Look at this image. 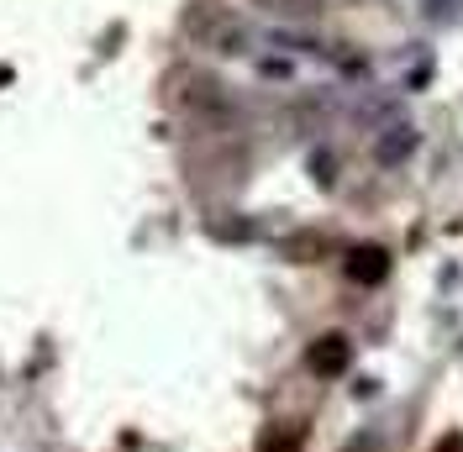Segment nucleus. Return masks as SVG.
<instances>
[{
	"label": "nucleus",
	"instance_id": "obj_1",
	"mask_svg": "<svg viewBox=\"0 0 463 452\" xmlns=\"http://www.w3.org/2000/svg\"><path fill=\"white\" fill-rule=\"evenodd\" d=\"M184 32H190L201 48H211V53H222V58L253 53V27H248L242 16L222 11V5H195V11L184 16Z\"/></svg>",
	"mask_w": 463,
	"mask_h": 452
},
{
	"label": "nucleus",
	"instance_id": "obj_2",
	"mask_svg": "<svg viewBox=\"0 0 463 452\" xmlns=\"http://www.w3.org/2000/svg\"><path fill=\"white\" fill-rule=\"evenodd\" d=\"M347 363H353V342L343 332H326V337L311 342V353H306V368L321 373V379H343Z\"/></svg>",
	"mask_w": 463,
	"mask_h": 452
},
{
	"label": "nucleus",
	"instance_id": "obj_3",
	"mask_svg": "<svg viewBox=\"0 0 463 452\" xmlns=\"http://www.w3.org/2000/svg\"><path fill=\"white\" fill-rule=\"evenodd\" d=\"M347 279L353 284H384V274H390V253L384 248H374V242H364V248H353V253L343 258Z\"/></svg>",
	"mask_w": 463,
	"mask_h": 452
},
{
	"label": "nucleus",
	"instance_id": "obj_4",
	"mask_svg": "<svg viewBox=\"0 0 463 452\" xmlns=\"http://www.w3.org/2000/svg\"><path fill=\"white\" fill-rule=\"evenodd\" d=\"M411 147H416V127H405V121H401V127H390V132L374 142V158L384 164V169H395V164L411 158Z\"/></svg>",
	"mask_w": 463,
	"mask_h": 452
},
{
	"label": "nucleus",
	"instance_id": "obj_5",
	"mask_svg": "<svg viewBox=\"0 0 463 452\" xmlns=\"http://www.w3.org/2000/svg\"><path fill=\"white\" fill-rule=\"evenodd\" d=\"M253 5L279 16V22H317L321 16V0H253Z\"/></svg>",
	"mask_w": 463,
	"mask_h": 452
},
{
	"label": "nucleus",
	"instance_id": "obj_6",
	"mask_svg": "<svg viewBox=\"0 0 463 452\" xmlns=\"http://www.w3.org/2000/svg\"><path fill=\"white\" fill-rule=\"evenodd\" d=\"M321 253H326V237H321V231H300V237H289L285 242L289 263H317Z\"/></svg>",
	"mask_w": 463,
	"mask_h": 452
},
{
	"label": "nucleus",
	"instance_id": "obj_7",
	"mask_svg": "<svg viewBox=\"0 0 463 452\" xmlns=\"http://www.w3.org/2000/svg\"><path fill=\"white\" fill-rule=\"evenodd\" d=\"M269 42H274V48H285V53H326V48H321L317 37H306V32H269Z\"/></svg>",
	"mask_w": 463,
	"mask_h": 452
},
{
	"label": "nucleus",
	"instance_id": "obj_8",
	"mask_svg": "<svg viewBox=\"0 0 463 452\" xmlns=\"http://www.w3.org/2000/svg\"><path fill=\"white\" fill-rule=\"evenodd\" d=\"M259 74H263V80H289L295 69H289V58H263V63H259Z\"/></svg>",
	"mask_w": 463,
	"mask_h": 452
},
{
	"label": "nucleus",
	"instance_id": "obj_9",
	"mask_svg": "<svg viewBox=\"0 0 463 452\" xmlns=\"http://www.w3.org/2000/svg\"><path fill=\"white\" fill-rule=\"evenodd\" d=\"M311 169H317V184H332V158H326V153L311 158Z\"/></svg>",
	"mask_w": 463,
	"mask_h": 452
},
{
	"label": "nucleus",
	"instance_id": "obj_10",
	"mask_svg": "<svg viewBox=\"0 0 463 452\" xmlns=\"http://www.w3.org/2000/svg\"><path fill=\"white\" fill-rule=\"evenodd\" d=\"M269 452H295V437H279V442H269Z\"/></svg>",
	"mask_w": 463,
	"mask_h": 452
}]
</instances>
